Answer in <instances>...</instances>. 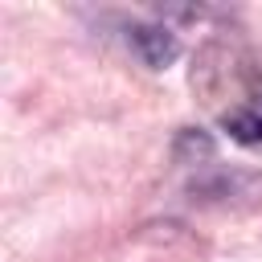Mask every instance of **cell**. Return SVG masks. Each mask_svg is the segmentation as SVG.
Masks as SVG:
<instances>
[{
    "label": "cell",
    "mask_w": 262,
    "mask_h": 262,
    "mask_svg": "<svg viewBox=\"0 0 262 262\" xmlns=\"http://www.w3.org/2000/svg\"><path fill=\"white\" fill-rule=\"evenodd\" d=\"M131 45H135V53L143 57V66H151V70L172 66L176 53H180L176 33L164 29V25H135V29H131Z\"/></svg>",
    "instance_id": "cell-1"
},
{
    "label": "cell",
    "mask_w": 262,
    "mask_h": 262,
    "mask_svg": "<svg viewBox=\"0 0 262 262\" xmlns=\"http://www.w3.org/2000/svg\"><path fill=\"white\" fill-rule=\"evenodd\" d=\"M225 127H229V135L242 139V143H262V119H258L254 106H250V111H233V115H225Z\"/></svg>",
    "instance_id": "cell-2"
}]
</instances>
